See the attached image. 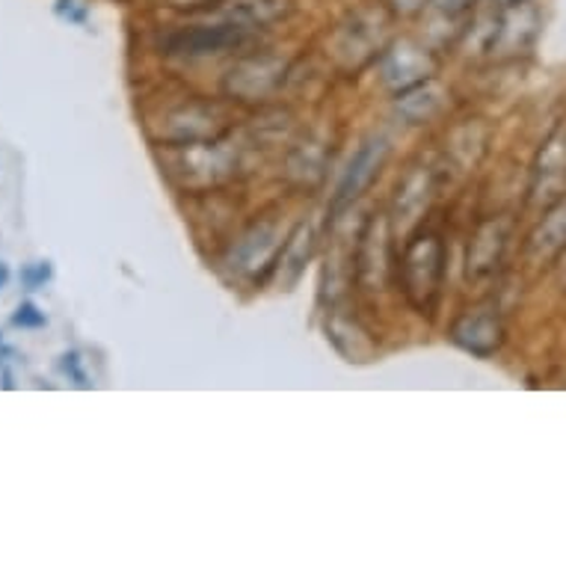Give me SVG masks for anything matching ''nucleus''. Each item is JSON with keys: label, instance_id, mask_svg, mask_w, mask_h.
<instances>
[{"label": "nucleus", "instance_id": "obj_1", "mask_svg": "<svg viewBox=\"0 0 566 566\" xmlns=\"http://www.w3.org/2000/svg\"><path fill=\"white\" fill-rule=\"evenodd\" d=\"M403 291L410 303L421 314L430 312L433 303L440 300L442 279H445V244L440 235H424L407 246L401 264Z\"/></svg>", "mask_w": 566, "mask_h": 566}, {"label": "nucleus", "instance_id": "obj_2", "mask_svg": "<svg viewBox=\"0 0 566 566\" xmlns=\"http://www.w3.org/2000/svg\"><path fill=\"white\" fill-rule=\"evenodd\" d=\"M249 30L237 27L232 21H214V24H190V27L173 30L160 48L169 57H211L223 51H235L249 42Z\"/></svg>", "mask_w": 566, "mask_h": 566}, {"label": "nucleus", "instance_id": "obj_3", "mask_svg": "<svg viewBox=\"0 0 566 566\" xmlns=\"http://www.w3.org/2000/svg\"><path fill=\"white\" fill-rule=\"evenodd\" d=\"M386 30H389V12L382 7L353 12L335 33V54L356 59V66H362L377 54V48L386 45Z\"/></svg>", "mask_w": 566, "mask_h": 566}, {"label": "nucleus", "instance_id": "obj_4", "mask_svg": "<svg viewBox=\"0 0 566 566\" xmlns=\"http://www.w3.org/2000/svg\"><path fill=\"white\" fill-rule=\"evenodd\" d=\"M540 10L531 3V0H522L510 10L498 12V27L496 36H492V45H489V54L492 57H519L525 54L540 36Z\"/></svg>", "mask_w": 566, "mask_h": 566}, {"label": "nucleus", "instance_id": "obj_5", "mask_svg": "<svg viewBox=\"0 0 566 566\" xmlns=\"http://www.w3.org/2000/svg\"><path fill=\"white\" fill-rule=\"evenodd\" d=\"M386 155H389V143L382 137L368 140V143L353 155L351 166L344 169L342 181H339V190L332 196V211H342V208L353 206V202L371 187L374 178L380 176V166L386 164Z\"/></svg>", "mask_w": 566, "mask_h": 566}, {"label": "nucleus", "instance_id": "obj_6", "mask_svg": "<svg viewBox=\"0 0 566 566\" xmlns=\"http://www.w3.org/2000/svg\"><path fill=\"white\" fill-rule=\"evenodd\" d=\"M285 63L279 57L262 54V57H249L237 63L232 75H229V92L241 101H258L267 98L279 84H282Z\"/></svg>", "mask_w": 566, "mask_h": 566}, {"label": "nucleus", "instance_id": "obj_7", "mask_svg": "<svg viewBox=\"0 0 566 566\" xmlns=\"http://www.w3.org/2000/svg\"><path fill=\"white\" fill-rule=\"evenodd\" d=\"M433 71H436V59L428 48H421L415 42L395 45V48L386 51V59H382V75H386L391 87L401 89V92L419 89Z\"/></svg>", "mask_w": 566, "mask_h": 566}, {"label": "nucleus", "instance_id": "obj_8", "mask_svg": "<svg viewBox=\"0 0 566 566\" xmlns=\"http://www.w3.org/2000/svg\"><path fill=\"white\" fill-rule=\"evenodd\" d=\"M510 241V220L504 217H492L475 229L469 241V258H466V270L471 279H484L496 270Z\"/></svg>", "mask_w": 566, "mask_h": 566}, {"label": "nucleus", "instance_id": "obj_9", "mask_svg": "<svg viewBox=\"0 0 566 566\" xmlns=\"http://www.w3.org/2000/svg\"><path fill=\"white\" fill-rule=\"evenodd\" d=\"M451 339L463 347V351L475 353V356H492L504 342V326L498 321L496 312L489 309H475L466 312L454 323Z\"/></svg>", "mask_w": 566, "mask_h": 566}, {"label": "nucleus", "instance_id": "obj_10", "mask_svg": "<svg viewBox=\"0 0 566 566\" xmlns=\"http://www.w3.org/2000/svg\"><path fill=\"white\" fill-rule=\"evenodd\" d=\"M288 10H291L288 0H220L217 15L255 33V30H264L276 24V21H282Z\"/></svg>", "mask_w": 566, "mask_h": 566}, {"label": "nucleus", "instance_id": "obj_11", "mask_svg": "<svg viewBox=\"0 0 566 566\" xmlns=\"http://www.w3.org/2000/svg\"><path fill=\"white\" fill-rule=\"evenodd\" d=\"M566 187V143H557L552 140L543 155H540V164L534 169V187L531 193L534 199H546V202H555L561 199Z\"/></svg>", "mask_w": 566, "mask_h": 566}, {"label": "nucleus", "instance_id": "obj_12", "mask_svg": "<svg viewBox=\"0 0 566 566\" xmlns=\"http://www.w3.org/2000/svg\"><path fill=\"white\" fill-rule=\"evenodd\" d=\"M566 249V208L557 211L540 225L537 232L531 235V244H528V253H564Z\"/></svg>", "mask_w": 566, "mask_h": 566}, {"label": "nucleus", "instance_id": "obj_13", "mask_svg": "<svg viewBox=\"0 0 566 566\" xmlns=\"http://www.w3.org/2000/svg\"><path fill=\"white\" fill-rule=\"evenodd\" d=\"M484 3V0H430V7L445 15V19H459V15H469Z\"/></svg>", "mask_w": 566, "mask_h": 566}, {"label": "nucleus", "instance_id": "obj_14", "mask_svg": "<svg viewBox=\"0 0 566 566\" xmlns=\"http://www.w3.org/2000/svg\"><path fill=\"white\" fill-rule=\"evenodd\" d=\"M21 279H24V285H27L30 291H36V288H42V285H45L51 279V264L48 262L30 264L27 270L21 274Z\"/></svg>", "mask_w": 566, "mask_h": 566}, {"label": "nucleus", "instance_id": "obj_15", "mask_svg": "<svg viewBox=\"0 0 566 566\" xmlns=\"http://www.w3.org/2000/svg\"><path fill=\"white\" fill-rule=\"evenodd\" d=\"M12 321H15V326H33V330H36V326H45V314H42L33 303H21Z\"/></svg>", "mask_w": 566, "mask_h": 566}, {"label": "nucleus", "instance_id": "obj_16", "mask_svg": "<svg viewBox=\"0 0 566 566\" xmlns=\"http://www.w3.org/2000/svg\"><path fill=\"white\" fill-rule=\"evenodd\" d=\"M63 368H66V374H71L75 377V382H78L80 389H87L89 382H87V374L80 371V359H78V353H69V356H63Z\"/></svg>", "mask_w": 566, "mask_h": 566}, {"label": "nucleus", "instance_id": "obj_17", "mask_svg": "<svg viewBox=\"0 0 566 566\" xmlns=\"http://www.w3.org/2000/svg\"><path fill=\"white\" fill-rule=\"evenodd\" d=\"M492 7H498V10H510V7H517V3H522V0H489Z\"/></svg>", "mask_w": 566, "mask_h": 566}, {"label": "nucleus", "instance_id": "obj_18", "mask_svg": "<svg viewBox=\"0 0 566 566\" xmlns=\"http://www.w3.org/2000/svg\"><path fill=\"white\" fill-rule=\"evenodd\" d=\"M7 282V267H3V264H0V285Z\"/></svg>", "mask_w": 566, "mask_h": 566}]
</instances>
